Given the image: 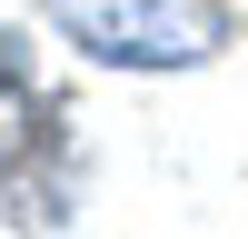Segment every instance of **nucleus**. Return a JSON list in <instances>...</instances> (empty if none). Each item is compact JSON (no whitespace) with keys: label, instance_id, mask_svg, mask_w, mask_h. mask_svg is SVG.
<instances>
[{"label":"nucleus","instance_id":"nucleus-1","mask_svg":"<svg viewBox=\"0 0 248 239\" xmlns=\"http://www.w3.org/2000/svg\"><path fill=\"white\" fill-rule=\"evenodd\" d=\"M40 10L99 70H199V60L238 50L229 0H40Z\"/></svg>","mask_w":248,"mask_h":239}]
</instances>
